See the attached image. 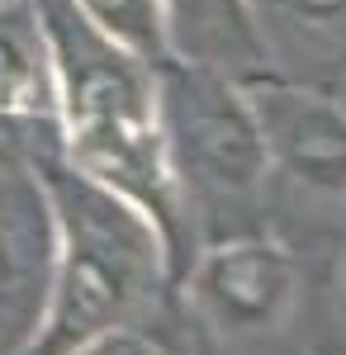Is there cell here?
Wrapping results in <instances>:
<instances>
[{
    "mask_svg": "<svg viewBox=\"0 0 346 355\" xmlns=\"http://www.w3.org/2000/svg\"><path fill=\"white\" fill-rule=\"evenodd\" d=\"M33 5L53 57L62 157L157 223L176 279L181 266L195 256V237L166 166L157 67L119 48L100 28H90L72 0H33Z\"/></svg>",
    "mask_w": 346,
    "mask_h": 355,
    "instance_id": "6da1fadb",
    "label": "cell"
},
{
    "mask_svg": "<svg viewBox=\"0 0 346 355\" xmlns=\"http://www.w3.org/2000/svg\"><path fill=\"white\" fill-rule=\"evenodd\" d=\"M28 175L48 214V266L38 313L10 355H72L171 294L166 242L138 204L81 175L67 157H48Z\"/></svg>",
    "mask_w": 346,
    "mask_h": 355,
    "instance_id": "7a4b0ae2",
    "label": "cell"
},
{
    "mask_svg": "<svg viewBox=\"0 0 346 355\" xmlns=\"http://www.w3.org/2000/svg\"><path fill=\"white\" fill-rule=\"evenodd\" d=\"M157 114L166 166L195 246L209 242L218 214H252L266 190V147L238 76L199 62L157 67Z\"/></svg>",
    "mask_w": 346,
    "mask_h": 355,
    "instance_id": "3957f363",
    "label": "cell"
},
{
    "mask_svg": "<svg viewBox=\"0 0 346 355\" xmlns=\"http://www.w3.org/2000/svg\"><path fill=\"white\" fill-rule=\"evenodd\" d=\"M171 289L199 355H270L304 303V270L290 246L256 227L195 246Z\"/></svg>",
    "mask_w": 346,
    "mask_h": 355,
    "instance_id": "277c9868",
    "label": "cell"
},
{
    "mask_svg": "<svg viewBox=\"0 0 346 355\" xmlns=\"http://www.w3.org/2000/svg\"><path fill=\"white\" fill-rule=\"evenodd\" d=\"M270 175L322 199H346V100L280 71L238 76Z\"/></svg>",
    "mask_w": 346,
    "mask_h": 355,
    "instance_id": "5b68a950",
    "label": "cell"
},
{
    "mask_svg": "<svg viewBox=\"0 0 346 355\" xmlns=\"http://www.w3.org/2000/svg\"><path fill=\"white\" fill-rule=\"evenodd\" d=\"M62 157L53 57L33 0H0V171Z\"/></svg>",
    "mask_w": 346,
    "mask_h": 355,
    "instance_id": "8992f818",
    "label": "cell"
},
{
    "mask_svg": "<svg viewBox=\"0 0 346 355\" xmlns=\"http://www.w3.org/2000/svg\"><path fill=\"white\" fill-rule=\"evenodd\" d=\"M266 71L304 81V71L346 62V0H247Z\"/></svg>",
    "mask_w": 346,
    "mask_h": 355,
    "instance_id": "52a82bcc",
    "label": "cell"
},
{
    "mask_svg": "<svg viewBox=\"0 0 346 355\" xmlns=\"http://www.w3.org/2000/svg\"><path fill=\"white\" fill-rule=\"evenodd\" d=\"M171 53L181 62H199L228 76L266 71L247 0H166Z\"/></svg>",
    "mask_w": 346,
    "mask_h": 355,
    "instance_id": "ba28073f",
    "label": "cell"
},
{
    "mask_svg": "<svg viewBox=\"0 0 346 355\" xmlns=\"http://www.w3.org/2000/svg\"><path fill=\"white\" fill-rule=\"evenodd\" d=\"M15 175L19 171H0V327L15 322L28 331L33 313H38V294H43V266H48V251L43 246L33 251V242H48V227L33 237L28 218L43 214V194L33 185L28 204H19L10 194Z\"/></svg>",
    "mask_w": 346,
    "mask_h": 355,
    "instance_id": "9c48e42d",
    "label": "cell"
},
{
    "mask_svg": "<svg viewBox=\"0 0 346 355\" xmlns=\"http://www.w3.org/2000/svg\"><path fill=\"white\" fill-rule=\"evenodd\" d=\"M81 19L114 38L119 48L142 57L147 67L171 62V24H166V0H72Z\"/></svg>",
    "mask_w": 346,
    "mask_h": 355,
    "instance_id": "30bf717a",
    "label": "cell"
},
{
    "mask_svg": "<svg viewBox=\"0 0 346 355\" xmlns=\"http://www.w3.org/2000/svg\"><path fill=\"white\" fill-rule=\"evenodd\" d=\"M72 355H199V351L190 346L176 308L161 299L157 308H147V313H138L129 322L100 331L95 341L76 346Z\"/></svg>",
    "mask_w": 346,
    "mask_h": 355,
    "instance_id": "8fae6325",
    "label": "cell"
},
{
    "mask_svg": "<svg viewBox=\"0 0 346 355\" xmlns=\"http://www.w3.org/2000/svg\"><path fill=\"white\" fill-rule=\"evenodd\" d=\"M337 313L346 322V237H342V256H337Z\"/></svg>",
    "mask_w": 346,
    "mask_h": 355,
    "instance_id": "7c38bea8",
    "label": "cell"
}]
</instances>
